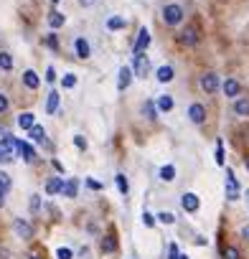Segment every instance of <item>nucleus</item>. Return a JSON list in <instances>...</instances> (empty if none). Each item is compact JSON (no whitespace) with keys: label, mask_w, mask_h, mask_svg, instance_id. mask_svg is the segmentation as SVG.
<instances>
[{"label":"nucleus","mask_w":249,"mask_h":259,"mask_svg":"<svg viewBox=\"0 0 249 259\" xmlns=\"http://www.w3.org/2000/svg\"><path fill=\"white\" fill-rule=\"evenodd\" d=\"M8 104H10V102H8V97H5V94H0V115H3V112L8 109Z\"/></svg>","instance_id":"43"},{"label":"nucleus","mask_w":249,"mask_h":259,"mask_svg":"<svg viewBox=\"0 0 249 259\" xmlns=\"http://www.w3.org/2000/svg\"><path fill=\"white\" fill-rule=\"evenodd\" d=\"M226 198H229V201H239V183H236L231 168H226Z\"/></svg>","instance_id":"5"},{"label":"nucleus","mask_w":249,"mask_h":259,"mask_svg":"<svg viewBox=\"0 0 249 259\" xmlns=\"http://www.w3.org/2000/svg\"><path fill=\"white\" fill-rule=\"evenodd\" d=\"M74 145H76L79 150H87V140L82 138V135H74Z\"/></svg>","instance_id":"40"},{"label":"nucleus","mask_w":249,"mask_h":259,"mask_svg":"<svg viewBox=\"0 0 249 259\" xmlns=\"http://www.w3.org/2000/svg\"><path fill=\"white\" fill-rule=\"evenodd\" d=\"M158 221L160 224H168V226H171V224H176V216L171 211H163V213H158Z\"/></svg>","instance_id":"34"},{"label":"nucleus","mask_w":249,"mask_h":259,"mask_svg":"<svg viewBox=\"0 0 249 259\" xmlns=\"http://www.w3.org/2000/svg\"><path fill=\"white\" fill-rule=\"evenodd\" d=\"M64 23H66V16L59 13V10H51V13H49V26L51 28H61Z\"/></svg>","instance_id":"23"},{"label":"nucleus","mask_w":249,"mask_h":259,"mask_svg":"<svg viewBox=\"0 0 249 259\" xmlns=\"http://www.w3.org/2000/svg\"><path fill=\"white\" fill-rule=\"evenodd\" d=\"M234 115H236V117H249V97H236Z\"/></svg>","instance_id":"15"},{"label":"nucleus","mask_w":249,"mask_h":259,"mask_svg":"<svg viewBox=\"0 0 249 259\" xmlns=\"http://www.w3.org/2000/svg\"><path fill=\"white\" fill-rule=\"evenodd\" d=\"M79 5H84V8H89V5H94V0H79Z\"/></svg>","instance_id":"45"},{"label":"nucleus","mask_w":249,"mask_h":259,"mask_svg":"<svg viewBox=\"0 0 249 259\" xmlns=\"http://www.w3.org/2000/svg\"><path fill=\"white\" fill-rule=\"evenodd\" d=\"M59 102H61L59 92H49V97H46V115H56V109H59Z\"/></svg>","instance_id":"19"},{"label":"nucleus","mask_w":249,"mask_h":259,"mask_svg":"<svg viewBox=\"0 0 249 259\" xmlns=\"http://www.w3.org/2000/svg\"><path fill=\"white\" fill-rule=\"evenodd\" d=\"M201 89H203V92H206V94H213V92H216V89H219V76L216 74H203L201 76Z\"/></svg>","instance_id":"8"},{"label":"nucleus","mask_w":249,"mask_h":259,"mask_svg":"<svg viewBox=\"0 0 249 259\" xmlns=\"http://www.w3.org/2000/svg\"><path fill=\"white\" fill-rule=\"evenodd\" d=\"M247 204H249V188H247Z\"/></svg>","instance_id":"48"},{"label":"nucleus","mask_w":249,"mask_h":259,"mask_svg":"<svg viewBox=\"0 0 249 259\" xmlns=\"http://www.w3.org/2000/svg\"><path fill=\"white\" fill-rule=\"evenodd\" d=\"M38 208H41V196H36V193H33V196H31V211L36 213Z\"/></svg>","instance_id":"38"},{"label":"nucleus","mask_w":249,"mask_h":259,"mask_svg":"<svg viewBox=\"0 0 249 259\" xmlns=\"http://www.w3.org/2000/svg\"><path fill=\"white\" fill-rule=\"evenodd\" d=\"M120 79H117V92H124V89H127L130 84H132V69L130 66H120V74H117Z\"/></svg>","instance_id":"7"},{"label":"nucleus","mask_w":249,"mask_h":259,"mask_svg":"<svg viewBox=\"0 0 249 259\" xmlns=\"http://www.w3.org/2000/svg\"><path fill=\"white\" fill-rule=\"evenodd\" d=\"M23 84H26L28 89H33V92H36V89L41 86V79H38V74L33 71V69H28V71H23Z\"/></svg>","instance_id":"17"},{"label":"nucleus","mask_w":249,"mask_h":259,"mask_svg":"<svg viewBox=\"0 0 249 259\" xmlns=\"http://www.w3.org/2000/svg\"><path fill=\"white\" fill-rule=\"evenodd\" d=\"M16 150L20 153V157H23L26 163H33V160H36V150H33L28 142H23V140H16Z\"/></svg>","instance_id":"11"},{"label":"nucleus","mask_w":249,"mask_h":259,"mask_svg":"<svg viewBox=\"0 0 249 259\" xmlns=\"http://www.w3.org/2000/svg\"><path fill=\"white\" fill-rule=\"evenodd\" d=\"M242 236H244V239H247V242H249V224H247V226H244V229H242Z\"/></svg>","instance_id":"46"},{"label":"nucleus","mask_w":249,"mask_h":259,"mask_svg":"<svg viewBox=\"0 0 249 259\" xmlns=\"http://www.w3.org/2000/svg\"><path fill=\"white\" fill-rule=\"evenodd\" d=\"M244 165H247V168H249V155H247V157H244Z\"/></svg>","instance_id":"47"},{"label":"nucleus","mask_w":249,"mask_h":259,"mask_svg":"<svg viewBox=\"0 0 249 259\" xmlns=\"http://www.w3.org/2000/svg\"><path fill=\"white\" fill-rule=\"evenodd\" d=\"M150 46V31L148 28H140V33H138V41H135V53H142L145 49Z\"/></svg>","instance_id":"12"},{"label":"nucleus","mask_w":249,"mask_h":259,"mask_svg":"<svg viewBox=\"0 0 249 259\" xmlns=\"http://www.w3.org/2000/svg\"><path fill=\"white\" fill-rule=\"evenodd\" d=\"M46 82H49V84H53V82H56V71H53V66H49V69H46Z\"/></svg>","instance_id":"42"},{"label":"nucleus","mask_w":249,"mask_h":259,"mask_svg":"<svg viewBox=\"0 0 249 259\" xmlns=\"http://www.w3.org/2000/svg\"><path fill=\"white\" fill-rule=\"evenodd\" d=\"M180 206H183V211H188V213H196L198 206H201V201H198L196 193H183L180 196Z\"/></svg>","instance_id":"9"},{"label":"nucleus","mask_w":249,"mask_h":259,"mask_svg":"<svg viewBox=\"0 0 249 259\" xmlns=\"http://www.w3.org/2000/svg\"><path fill=\"white\" fill-rule=\"evenodd\" d=\"M115 183H117V188H120V193H124V196H127V190H130L127 175H124V173H117V175H115Z\"/></svg>","instance_id":"29"},{"label":"nucleus","mask_w":249,"mask_h":259,"mask_svg":"<svg viewBox=\"0 0 249 259\" xmlns=\"http://www.w3.org/2000/svg\"><path fill=\"white\" fill-rule=\"evenodd\" d=\"M36 125V115L33 112H23V115H18V127L20 130H31Z\"/></svg>","instance_id":"20"},{"label":"nucleus","mask_w":249,"mask_h":259,"mask_svg":"<svg viewBox=\"0 0 249 259\" xmlns=\"http://www.w3.org/2000/svg\"><path fill=\"white\" fill-rule=\"evenodd\" d=\"M61 86H64V89H74V86H76V74H64Z\"/></svg>","instance_id":"33"},{"label":"nucleus","mask_w":249,"mask_h":259,"mask_svg":"<svg viewBox=\"0 0 249 259\" xmlns=\"http://www.w3.org/2000/svg\"><path fill=\"white\" fill-rule=\"evenodd\" d=\"M142 115L148 117V120H158V107H155V102H150V99H148V102L142 104Z\"/></svg>","instance_id":"28"},{"label":"nucleus","mask_w":249,"mask_h":259,"mask_svg":"<svg viewBox=\"0 0 249 259\" xmlns=\"http://www.w3.org/2000/svg\"><path fill=\"white\" fill-rule=\"evenodd\" d=\"M221 89H224V94H226V97H234V99L242 94V84L236 82V79H231V76H229V79H226V82L221 84Z\"/></svg>","instance_id":"13"},{"label":"nucleus","mask_w":249,"mask_h":259,"mask_svg":"<svg viewBox=\"0 0 249 259\" xmlns=\"http://www.w3.org/2000/svg\"><path fill=\"white\" fill-rule=\"evenodd\" d=\"M188 120L194 122V125H201V122H206V107L198 104V102H194V104L188 107Z\"/></svg>","instance_id":"6"},{"label":"nucleus","mask_w":249,"mask_h":259,"mask_svg":"<svg viewBox=\"0 0 249 259\" xmlns=\"http://www.w3.org/2000/svg\"><path fill=\"white\" fill-rule=\"evenodd\" d=\"M180 254H178V246L176 244H171V246H168V259H178Z\"/></svg>","instance_id":"41"},{"label":"nucleus","mask_w":249,"mask_h":259,"mask_svg":"<svg viewBox=\"0 0 249 259\" xmlns=\"http://www.w3.org/2000/svg\"><path fill=\"white\" fill-rule=\"evenodd\" d=\"M74 51H76L79 59H89V56H92V49H89L87 38H82V36H79V38L74 41Z\"/></svg>","instance_id":"14"},{"label":"nucleus","mask_w":249,"mask_h":259,"mask_svg":"<svg viewBox=\"0 0 249 259\" xmlns=\"http://www.w3.org/2000/svg\"><path fill=\"white\" fill-rule=\"evenodd\" d=\"M61 186H64V178H51V181L46 183V193H49V196L61 193Z\"/></svg>","instance_id":"25"},{"label":"nucleus","mask_w":249,"mask_h":259,"mask_svg":"<svg viewBox=\"0 0 249 259\" xmlns=\"http://www.w3.org/2000/svg\"><path fill=\"white\" fill-rule=\"evenodd\" d=\"M142 224H145L148 229H150V226H155V216H153V213L145 211V213H142Z\"/></svg>","instance_id":"37"},{"label":"nucleus","mask_w":249,"mask_h":259,"mask_svg":"<svg viewBox=\"0 0 249 259\" xmlns=\"http://www.w3.org/2000/svg\"><path fill=\"white\" fill-rule=\"evenodd\" d=\"M10 190V175L8 173H0V196H5Z\"/></svg>","instance_id":"31"},{"label":"nucleus","mask_w":249,"mask_h":259,"mask_svg":"<svg viewBox=\"0 0 249 259\" xmlns=\"http://www.w3.org/2000/svg\"><path fill=\"white\" fill-rule=\"evenodd\" d=\"M155 107H158V112H171L173 109V97L171 94H160V97H158V102H155Z\"/></svg>","instance_id":"21"},{"label":"nucleus","mask_w":249,"mask_h":259,"mask_svg":"<svg viewBox=\"0 0 249 259\" xmlns=\"http://www.w3.org/2000/svg\"><path fill=\"white\" fill-rule=\"evenodd\" d=\"M56 259H74V252L66 249V246H61V249L56 252Z\"/></svg>","instance_id":"35"},{"label":"nucleus","mask_w":249,"mask_h":259,"mask_svg":"<svg viewBox=\"0 0 249 259\" xmlns=\"http://www.w3.org/2000/svg\"><path fill=\"white\" fill-rule=\"evenodd\" d=\"M61 193L66 198H76V193H79V181H76V178H69V181L61 186Z\"/></svg>","instance_id":"16"},{"label":"nucleus","mask_w":249,"mask_h":259,"mask_svg":"<svg viewBox=\"0 0 249 259\" xmlns=\"http://www.w3.org/2000/svg\"><path fill=\"white\" fill-rule=\"evenodd\" d=\"M13 155H16V138L13 135H5L0 140V163H10Z\"/></svg>","instance_id":"2"},{"label":"nucleus","mask_w":249,"mask_h":259,"mask_svg":"<svg viewBox=\"0 0 249 259\" xmlns=\"http://www.w3.org/2000/svg\"><path fill=\"white\" fill-rule=\"evenodd\" d=\"M221 259H242V254H239L236 246H224V249H221Z\"/></svg>","instance_id":"30"},{"label":"nucleus","mask_w":249,"mask_h":259,"mask_svg":"<svg viewBox=\"0 0 249 259\" xmlns=\"http://www.w3.org/2000/svg\"><path fill=\"white\" fill-rule=\"evenodd\" d=\"M178 43H183V46H196L198 43V28L196 26H186L178 33Z\"/></svg>","instance_id":"4"},{"label":"nucleus","mask_w":249,"mask_h":259,"mask_svg":"<svg viewBox=\"0 0 249 259\" xmlns=\"http://www.w3.org/2000/svg\"><path fill=\"white\" fill-rule=\"evenodd\" d=\"M46 46L53 49V51H59V38H56L53 33H51V36H46Z\"/></svg>","instance_id":"36"},{"label":"nucleus","mask_w":249,"mask_h":259,"mask_svg":"<svg viewBox=\"0 0 249 259\" xmlns=\"http://www.w3.org/2000/svg\"><path fill=\"white\" fill-rule=\"evenodd\" d=\"M51 3H61V0H51Z\"/></svg>","instance_id":"51"},{"label":"nucleus","mask_w":249,"mask_h":259,"mask_svg":"<svg viewBox=\"0 0 249 259\" xmlns=\"http://www.w3.org/2000/svg\"><path fill=\"white\" fill-rule=\"evenodd\" d=\"M160 181H165V183L176 181V168H173V165H163V168H160Z\"/></svg>","instance_id":"26"},{"label":"nucleus","mask_w":249,"mask_h":259,"mask_svg":"<svg viewBox=\"0 0 249 259\" xmlns=\"http://www.w3.org/2000/svg\"><path fill=\"white\" fill-rule=\"evenodd\" d=\"M3 198H5V196H0V206H3Z\"/></svg>","instance_id":"49"},{"label":"nucleus","mask_w":249,"mask_h":259,"mask_svg":"<svg viewBox=\"0 0 249 259\" xmlns=\"http://www.w3.org/2000/svg\"><path fill=\"white\" fill-rule=\"evenodd\" d=\"M178 259H188V257H186V254H183V257H178Z\"/></svg>","instance_id":"50"},{"label":"nucleus","mask_w":249,"mask_h":259,"mask_svg":"<svg viewBox=\"0 0 249 259\" xmlns=\"http://www.w3.org/2000/svg\"><path fill=\"white\" fill-rule=\"evenodd\" d=\"M28 138H31L33 142H46V130H43L41 125H33V127L28 130Z\"/></svg>","instance_id":"22"},{"label":"nucleus","mask_w":249,"mask_h":259,"mask_svg":"<svg viewBox=\"0 0 249 259\" xmlns=\"http://www.w3.org/2000/svg\"><path fill=\"white\" fill-rule=\"evenodd\" d=\"M13 229H16V234L20 236V239H31V236H33V226H31L26 219H16L13 221Z\"/></svg>","instance_id":"10"},{"label":"nucleus","mask_w":249,"mask_h":259,"mask_svg":"<svg viewBox=\"0 0 249 259\" xmlns=\"http://www.w3.org/2000/svg\"><path fill=\"white\" fill-rule=\"evenodd\" d=\"M115 249H117V244H115V239H112V236H107V239H102V252L112 254Z\"/></svg>","instance_id":"32"},{"label":"nucleus","mask_w":249,"mask_h":259,"mask_svg":"<svg viewBox=\"0 0 249 259\" xmlns=\"http://www.w3.org/2000/svg\"><path fill=\"white\" fill-rule=\"evenodd\" d=\"M163 20H165V26H178V23H183V8L171 3V5H165L163 8Z\"/></svg>","instance_id":"1"},{"label":"nucleus","mask_w":249,"mask_h":259,"mask_svg":"<svg viewBox=\"0 0 249 259\" xmlns=\"http://www.w3.org/2000/svg\"><path fill=\"white\" fill-rule=\"evenodd\" d=\"M87 186H89V188H94V190H99V188H102V183L92 181V178H89V181H87Z\"/></svg>","instance_id":"44"},{"label":"nucleus","mask_w":249,"mask_h":259,"mask_svg":"<svg viewBox=\"0 0 249 259\" xmlns=\"http://www.w3.org/2000/svg\"><path fill=\"white\" fill-rule=\"evenodd\" d=\"M0 69H3V71H13V56L5 53V51H0Z\"/></svg>","instance_id":"27"},{"label":"nucleus","mask_w":249,"mask_h":259,"mask_svg":"<svg viewBox=\"0 0 249 259\" xmlns=\"http://www.w3.org/2000/svg\"><path fill=\"white\" fill-rule=\"evenodd\" d=\"M124 26H127L124 16H112V18H107V28H109V31H122Z\"/></svg>","instance_id":"24"},{"label":"nucleus","mask_w":249,"mask_h":259,"mask_svg":"<svg viewBox=\"0 0 249 259\" xmlns=\"http://www.w3.org/2000/svg\"><path fill=\"white\" fill-rule=\"evenodd\" d=\"M148 71H150V59H148V53H135V71H132V76H138V79H145L148 76Z\"/></svg>","instance_id":"3"},{"label":"nucleus","mask_w":249,"mask_h":259,"mask_svg":"<svg viewBox=\"0 0 249 259\" xmlns=\"http://www.w3.org/2000/svg\"><path fill=\"white\" fill-rule=\"evenodd\" d=\"M216 163L224 165V142H216Z\"/></svg>","instance_id":"39"},{"label":"nucleus","mask_w":249,"mask_h":259,"mask_svg":"<svg viewBox=\"0 0 249 259\" xmlns=\"http://www.w3.org/2000/svg\"><path fill=\"white\" fill-rule=\"evenodd\" d=\"M176 79V71H173V66H160V69H158V82L160 84H168V82H173Z\"/></svg>","instance_id":"18"},{"label":"nucleus","mask_w":249,"mask_h":259,"mask_svg":"<svg viewBox=\"0 0 249 259\" xmlns=\"http://www.w3.org/2000/svg\"><path fill=\"white\" fill-rule=\"evenodd\" d=\"M31 259H38V257H31Z\"/></svg>","instance_id":"52"}]
</instances>
